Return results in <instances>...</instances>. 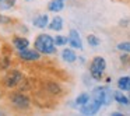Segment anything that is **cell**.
<instances>
[{"label":"cell","instance_id":"cell-1","mask_svg":"<svg viewBox=\"0 0 130 116\" xmlns=\"http://www.w3.org/2000/svg\"><path fill=\"white\" fill-rule=\"evenodd\" d=\"M35 48H37L38 52H42V53H53L55 52V39H52L46 34H42L35 41Z\"/></svg>","mask_w":130,"mask_h":116},{"label":"cell","instance_id":"cell-2","mask_svg":"<svg viewBox=\"0 0 130 116\" xmlns=\"http://www.w3.org/2000/svg\"><path fill=\"white\" fill-rule=\"evenodd\" d=\"M105 66H106V63H105V60L102 57H99V56L95 57L92 60V63H91V76L95 80H101L102 73L105 70Z\"/></svg>","mask_w":130,"mask_h":116},{"label":"cell","instance_id":"cell-3","mask_svg":"<svg viewBox=\"0 0 130 116\" xmlns=\"http://www.w3.org/2000/svg\"><path fill=\"white\" fill-rule=\"evenodd\" d=\"M23 80V76H21L18 71H11V73H9L7 74V77H6V85L7 87H15V85L18 84V82Z\"/></svg>","mask_w":130,"mask_h":116},{"label":"cell","instance_id":"cell-4","mask_svg":"<svg viewBox=\"0 0 130 116\" xmlns=\"http://www.w3.org/2000/svg\"><path fill=\"white\" fill-rule=\"evenodd\" d=\"M99 108H101V104L94 99L91 104H88V102H87V104H84V106L81 108V113H84V115H94V113L98 112Z\"/></svg>","mask_w":130,"mask_h":116},{"label":"cell","instance_id":"cell-5","mask_svg":"<svg viewBox=\"0 0 130 116\" xmlns=\"http://www.w3.org/2000/svg\"><path fill=\"white\" fill-rule=\"evenodd\" d=\"M69 42L73 48H77V49H81L83 48V43H81V39H80V35L76 29H71L70 31V38H69Z\"/></svg>","mask_w":130,"mask_h":116},{"label":"cell","instance_id":"cell-6","mask_svg":"<svg viewBox=\"0 0 130 116\" xmlns=\"http://www.w3.org/2000/svg\"><path fill=\"white\" fill-rule=\"evenodd\" d=\"M92 98L95 99L96 102H99V104H105L106 102V90L105 88H95L92 92Z\"/></svg>","mask_w":130,"mask_h":116},{"label":"cell","instance_id":"cell-7","mask_svg":"<svg viewBox=\"0 0 130 116\" xmlns=\"http://www.w3.org/2000/svg\"><path fill=\"white\" fill-rule=\"evenodd\" d=\"M11 99H13V102H14V105L17 108H27L29 104V101L23 95V94H15Z\"/></svg>","mask_w":130,"mask_h":116},{"label":"cell","instance_id":"cell-8","mask_svg":"<svg viewBox=\"0 0 130 116\" xmlns=\"http://www.w3.org/2000/svg\"><path fill=\"white\" fill-rule=\"evenodd\" d=\"M20 57L24 60H37L39 59V53H38V51H27V49H24V51H21Z\"/></svg>","mask_w":130,"mask_h":116},{"label":"cell","instance_id":"cell-9","mask_svg":"<svg viewBox=\"0 0 130 116\" xmlns=\"http://www.w3.org/2000/svg\"><path fill=\"white\" fill-rule=\"evenodd\" d=\"M34 25H37L38 28H45L48 25V15H38L37 18H34Z\"/></svg>","mask_w":130,"mask_h":116},{"label":"cell","instance_id":"cell-10","mask_svg":"<svg viewBox=\"0 0 130 116\" xmlns=\"http://www.w3.org/2000/svg\"><path fill=\"white\" fill-rule=\"evenodd\" d=\"M63 6H64L63 0H52L49 3V10L51 11H60L63 9Z\"/></svg>","mask_w":130,"mask_h":116},{"label":"cell","instance_id":"cell-11","mask_svg":"<svg viewBox=\"0 0 130 116\" xmlns=\"http://www.w3.org/2000/svg\"><path fill=\"white\" fill-rule=\"evenodd\" d=\"M14 46L17 49H20V51H24V49H27V46H28V41H27L25 38H15Z\"/></svg>","mask_w":130,"mask_h":116},{"label":"cell","instance_id":"cell-12","mask_svg":"<svg viewBox=\"0 0 130 116\" xmlns=\"http://www.w3.org/2000/svg\"><path fill=\"white\" fill-rule=\"evenodd\" d=\"M49 28H51V29H53V31H60V29L63 28V21H62V18H60V17L53 18V21L51 23Z\"/></svg>","mask_w":130,"mask_h":116},{"label":"cell","instance_id":"cell-13","mask_svg":"<svg viewBox=\"0 0 130 116\" xmlns=\"http://www.w3.org/2000/svg\"><path fill=\"white\" fill-rule=\"evenodd\" d=\"M118 85L120 90H130V77H122V78H119Z\"/></svg>","mask_w":130,"mask_h":116},{"label":"cell","instance_id":"cell-14","mask_svg":"<svg viewBox=\"0 0 130 116\" xmlns=\"http://www.w3.org/2000/svg\"><path fill=\"white\" fill-rule=\"evenodd\" d=\"M63 59L66 62H74L76 60V53L73 51H70V49H64L63 51Z\"/></svg>","mask_w":130,"mask_h":116},{"label":"cell","instance_id":"cell-15","mask_svg":"<svg viewBox=\"0 0 130 116\" xmlns=\"http://www.w3.org/2000/svg\"><path fill=\"white\" fill-rule=\"evenodd\" d=\"M15 0H0V10H9L14 6Z\"/></svg>","mask_w":130,"mask_h":116},{"label":"cell","instance_id":"cell-16","mask_svg":"<svg viewBox=\"0 0 130 116\" xmlns=\"http://www.w3.org/2000/svg\"><path fill=\"white\" fill-rule=\"evenodd\" d=\"M113 98H115L118 102H120V104H129V101H130V99H127L122 92H115L113 94Z\"/></svg>","mask_w":130,"mask_h":116},{"label":"cell","instance_id":"cell-17","mask_svg":"<svg viewBox=\"0 0 130 116\" xmlns=\"http://www.w3.org/2000/svg\"><path fill=\"white\" fill-rule=\"evenodd\" d=\"M88 99H90V96H88V94H81V95L77 98V104H80V105H84V104H87L88 102Z\"/></svg>","mask_w":130,"mask_h":116},{"label":"cell","instance_id":"cell-18","mask_svg":"<svg viewBox=\"0 0 130 116\" xmlns=\"http://www.w3.org/2000/svg\"><path fill=\"white\" fill-rule=\"evenodd\" d=\"M55 43H56V45H64V43H67V39H66L64 37H62V35H57V37L55 38Z\"/></svg>","mask_w":130,"mask_h":116},{"label":"cell","instance_id":"cell-19","mask_svg":"<svg viewBox=\"0 0 130 116\" xmlns=\"http://www.w3.org/2000/svg\"><path fill=\"white\" fill-rule=\"evenodd\" d=\"M88 43L92 46H96V45H99V39L96 37H94V35H90L88 37Z\"/></svg>","mask_w":130,"mask_h":116},{"label":"cell","instance_id":"cell-20","mask_svg":"<svg viewBox=\"0 0 130 116\" xmlns=\"http://www.w3.org/2000/svg\"><path fill=\"white\" fill-rule=\"evenodd\" d=\"M118 49H120V51H126V52H130V42L119 43V45H118Z\"/></svg>","mask_w":130,"mask_h":116},{"label":"cell","instance_id":"cell-21","mask_svg":"<svg viewBox=\"0 0 130 116\" xmlns=\"http://www.w3.org/2000/svg\"><path fill=\"white\" fill-rule=\"evenodd\" d=\"M0 23H9V18L3 17V15H0Z\"/></svg>","mask_w":130,"mask_h":116}]
</instances>
